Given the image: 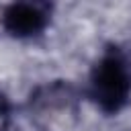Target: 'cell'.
<instances>
[{
    "mask_svg": "<svg viewBox=\"0 0 131 131\" xmlns=\"http://www.w3.org/2000/svg\"><path fill=\"white\" fill-rule=\"evenodd\" d=\"M90 96L104 113L121 111L131 96V61L125 53L106 51L90 74Z\"/></svg>",
    "mask_w": 131,
    "mask_h": 131,
    "instance_id": "1",
    "label": "cell"
},
{
    "mask_svg": "<svg viewBox=\"0 0 131 131\" xmlns=\"http://www.w3.org/2000/svg\"><path fill=\"white\" fill-rule=\"evenodd\" d=\"M47 6L39 2H16L10 4L2 14L4 29L14 37L39 35L47 25Z\"/></svg>",
    "mask_w": 131,
    "mask_h": 131,
    "instance_id": "2",
    "label": "cell"
},
{
    "mask_svg": "<svg viewBox=\"0 0 131 131\" xmlns=\"http://www.w3.org/2000/svg\"><path fill=\"white\" fill-rule=\"evenodd\" d=\"M8 119H10V102H8L6 94L0 90V131H4V129H6Z\"/></svg>",
    "mask_w": 131,
    "mask_h": 131,
    "instance_id": "3",
    "label": "cell"
}]
</instances>
